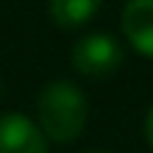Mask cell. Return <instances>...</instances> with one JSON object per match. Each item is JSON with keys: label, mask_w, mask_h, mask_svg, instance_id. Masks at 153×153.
Wrapping results in <instances>:
<instances>
[{"label": "cell", "mask_w": 153, "mask_h": 153, "mask_svg": "<svg viewBox=\"0 0 153 153\" xmlns=\"http://www.w3.org/2000/svg\"><path fill=\"white\" fill-rule=\"evenodd\" d=\"M37 125L48 142L68 145L88 125V97L71 79H51L37 94Z\"/></svg>", "instance_id": "6da1fadb"}, {"label": "cell", "mask_w": 153, "mask_h": 153, "mask_svg": "<svg viewBox=\"0 0 153 153\" xmlns=\"http://www.w3.org/2000/svg\"><path fill=\"white\" fill-rule=\"evenodd\" d=\"M122 43L114 37V34H105V31H94L85 34L82 40H76L74 48H71V65L76 74L82 76H108L114 74L116 68L122 65Z\"/></svg>", "instance_id": "7a4b0ae2"}, {"label": "cell", "mask_w": 153, "mask_h": 153, "mask_svg": "<svg viewBox=\"0 0 153 153\" xmlns=\"http://www.w3.org/2000/svg\"><path fill=\"white\" fill-rule=\"evenodd\" d=\"M0 153H48V136L26 114L0 116Z\"/></svg>", "instance_id": "3957f363"}, {"label": "cell", "mask_w": 153, "mask_h": 153, "mask_svg": "<svg viewBox=\"0 0 153 153\" xmlns=\"http://www.w3.org/2000/svg\"><path fill=\"white\" fill-rule=\"evenodd\" d=\"M119 26L128 45L153 60V0H128Z\"/></svg>", "instance_id": "277c9868"}, {"label": "cell", "mask_w": 153, "mask_h": 153, "mask_svg": "<svg viewBox=\"0 0 153 153\" xmlns=\"http://www.w3.org/2000/svg\"><path fill=\"white\" fill-rule=\"evenodd\" d=\"M102 9V0H48V14L60 28H82Z\"/></svg>", "instance_id": "5b68a950"}, {"label": "cell", "mask_w": 153, "mask_h": 153, "mask_svg": "<svg viewBox=\"0 0 153 153\" xmlns=\"http://www.w3.org/2000/svg\"><path fill=\"white\" fill-rule=\"evenodd\" d=\"M142 131H145V142H148V148H150V153H153V105L148 108V114H145Z\"/></svg>", "instance_id": "8992f818"}, {"label": "cell", "mask_w": 153, "mask_h": 153, "mask_svg": "<svg viewBox=\"0 0 153 153\" xmlns=\"http://www.w3.org/2000/svg\"><path fill=\"white\" fill-rule=\"evenodd\" d=\"M88 153H111V150H88Z\"/></svg>", "instance_id": "52a82bcc"}]
</instances>
